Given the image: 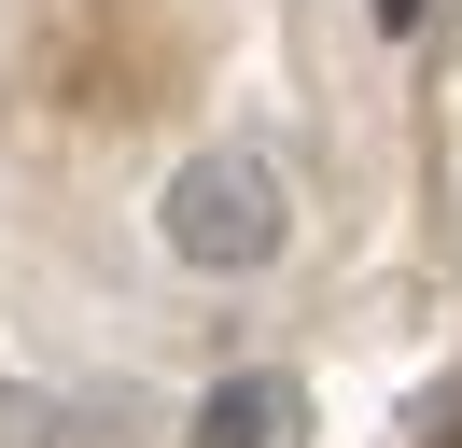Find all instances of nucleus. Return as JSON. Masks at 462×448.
Listing matches in <instances>:
<instances>
[{
    "label": "nucleus",
    "mask_w": 462,
    "mask_h": 448,
    "mask_svg": "<svg viewBox=\"0 0 462 448\" xmlns=\"http://www.w3.org/2000/svg\"><path fill=\"white\" fill-rule=\"evenodd\" d=\"M154 224H169V252H182L197 280H266V266L294 252V182L253 154V140H210V154L169 168Z\"/></svg>",
    "instance_id": "obj_1"
},
{
    "label": "nucleus",
    "mask_w": 462,
    "mask_h": 448,
    "mask_svg": "<svg viewBox=\"0 0 462 448\" xmlns=\"http://www.w3.org/2000/svg\"><path fill=\"white\" fill-rule=\"evenodd\" d=\"M309 434V392L294 378H225L197 392V420H182V448H294Z\"/></svg>",
    "instance_id": "obj_2"
},
{
    "label": "nucleus",
    "mask_w": 462,
    "mask_h": 448,
    "mask_svg": "<svg viewBox=\"0 0 462 448\" xmlns=\"http://www.w3.org/2000/svg\"><path fill=\"white\" fill-rule=\"evenodd\" d=\"M42 420V434H14V448H141V406H98V392H85V406H29Z\"/></svg>",
    "instance_id": "obj_3"
},
{
    "label": "nucleus",
    "mask_w": 462,
    "mask_h": 448,
    "mask_svg": "<svg viewBox=\"0 0 462 448\" xmlns=\"http://www.w3.org/2000/svg\"><path fill=\"white\" fill-rule=\"evenodd\" d=\"M420 448H462V392H434V406H420Z\"/></svg>",
    "instance_id": "obj_4"
},
{
    "label": "nucleus",
    "mask_w": 462,
    "mask_h": 448,
    "mask_svg": "<svg viewBox=\"0 0 462 448\" xmlns=\"http://www.w3.org/2000/svg\"><path fill=\"white\" fill-rule=\"evenodd\" d=\"M420 14H434V0H378V28H420Z\"/></svg>",
    "instance_id": "obj_5"
}]
</instances>
